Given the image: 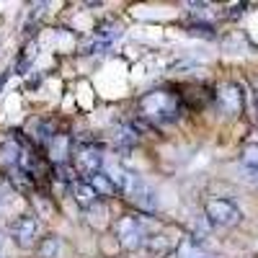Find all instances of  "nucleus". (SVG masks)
<instances>
[{"label":"nucleus","mask_w":258,"mask_h":258,"mask_svg":"<svg viewBox=\"0 0 258 258\" xmlns=\"http://www.w3.org/2000/svg\"><path fill=\"white\" fill-rule=\"evenodd\" d=\"M183 114V96L173 93L168 88H155L140 96L137 101V116L145 119L147 124H170Z\"/></svg>","instance_id":"obj_1"},{"label":"nucleus","mask_w":258,"mask_h":258,"mask_svg":"<svg viewBox=\"0 0 258 258\" xmlns=\"http://www.w3.org/2000/svg\"><path fill=\"white\" fill-rule=\"evenodd\" d=\"M111 178L116 181L119 194H124L129 202H135L142 212H155V209H158L155 191L150 188V183H147L140 173H135V170H126V168H114V170H111Z\"/></svg>","instance_id":"obj_2"},{"label":"nucleus","mask_w":258,"mask_h":258,"mask_svg":"<svg viewBox=\"0 0 258 258\" xmlns=\"http://www.w3.org/2000/svg\"><path fill=\"white\" fill-rule=\"evenodd\" d=\"M114 235L126 250H142L147 238L153 235V225L142 214H126L114 222Z\"/></svg>","instance_id":"obj_3"},{"label":"nucleus","mask_w":258,"mask_h":258,"mask_svg":"<svg viewBox=\"0 0 258 258\" xmlns=\"http://www.w3.org/2000/svg\"><path fill=\"white\" fill-rule=\"evenodd\" d=\"M204 217L212 225H217V227H235V225H240L243 212H240V207L235 204L232 199L212 197V199L204 202Z\"/></svg>","instance_id":"obj_4"},{"label":"nucleus","mask_w":258,"mask_h":258,"mask_svg":"<svg viewBox=\"0 0 258 258\" xmlns=\"http://www.w3.org/2000/svg\"><path fill=\"white\" fill-rule=\"evenodd\" d=\"M70 163H73L75 173H80V178L91 176V173H98V170H103V150H101L98 145H93V142L78 145V147L73 150Z\"/></svg>","instance_id":"obj_5"},{"label":"nucleus","mask_w":258,"mask_h":258,"mask_svg":"<svg viewBox=\"0 0 258 258\" xmlns=\"http://www.w3.org/2000/svg\"><path fill=\"white\" fill-rule=\"evenodd\" d=\"M8 232H11V240L21 250H29V248L41 243V238H39V222H36L34 214H18V217L8 225Z\"/></svg>","instance_id":"obj_6"},{"label":"nucleus","mask_w":258,"mask_h":258,"mask_svg":"<svg viewBox=\"0 0 258 258\" xmlns=\"http://www.w3.org/2000/svg\"><path fill=\"white\" fill-rule=\"evenodd\" d=\"M181 238H178V232L173 230H160V232H153L147 238V243L142 245V253L147 258H165L170 253H176L181 248Z\"/></svg>","instance_id":"obj_7"},{"label":"nucleus","mask_w":258,"mask_h":258,"mask_svg":"<svg viewBox=\"0 0 258 258\" xmlns=\"http://www.w3.org/2000/svg\"><path fill=\"white\" fill-rule=\"evenodd\" d=\"M214 101H217V106L225 114L235 116V114L243 111V88L238 83H222L220 88L214 91Z\"/></svg>","instance_id":"obj_8"},{"label":"nucleus","mask_w":258,"mask_h":258,"mask_svg":"<svg viewBox=\"0 0 258 258\" xmlns=\"http://www.w3.org/2000/svg\"><path fill=\"white\" fill-rule=\"evenodd\" d=\"M70 194H73L75 204H78L80 209H85V212L96 209V207H98V202H101V197L93 191V186H91L88 181H83V178H78V181L70 186Z\"/></svg>","instance_id":"obj_9"},{"label":"nucleus","mask_w":258,"mask_h":258,"mask_svg":"<svg viewBox=\"0 0 258 258\" xmlns=\"http://www.w3.org/2000/svg\"><path fill=\"white\" fill-rule=\"evenodd\" d=\"M83 181H88V183L93 186V191L98 194L101 199H109V197H114V194H119V186H116V181L111 178V173H106V170H98V173L85 176Z\"/></svg>","instance_id":"obj_10"},{"label":"nucleus","mask_w":258,"mask_h":258,"mask_svg":"<svg viewBox=\"0 0 258 258\" xmlns=\"http://www.w3.org/2000/svg\"><path fill=\"white\" fill-rule=\"evenodd\" d=\"M111 135H114V142H116L119 147H132V145H137V140H140L137 126H135V124H129V121L116 124Z\"/></svg>","instance_id":"obj_11"},{"label":"nucleus","mask_w":258,"mask_h":258,"mask_svg":"<svg viewBox=\"0 0 258 258\" xmlns=\"http://www.w3.org/2000/svg\"><path fill=\"white\" fill-rule=\"evenodd\" d=\"M240 165H243V170H245L250 178L258 181V145H248V147L243 150Z\"/></svg>","instance_id":"obj_12"},{"label":"nucleus","mask_w":258,"mask_h":258,"mask_svg":"<svg viewBox=\"0 0 258 258\" xmlns=\"http://www.w3.org/2000/svg\"><path fill=\"white\" fill-rule=\"evenodd\" d=\"M62 250V240L57 238V235H47V238H41L39 243V255L41 258H57Z\"/></svg>","instance_id":"obj_13"},{"label":"nucleus","mask_w":258,"mask_h":258,"mask_svg":"<svg viewBox=\"0 0 258 258\" xmlns=\"http://www.w3.org/2000/svg\"><path fill=\"white\" fill-rule=\"evenodd\" d=\"M176 253H178V258H207V253L202 248H197V243H194V240H183Z\"/></svg>","instance_id":"obj_14"},{"label":"nucleus","mask_w":258,"mask_h":258,"mask_svg":"<svg viewBox=\"0 0 258 258\" xmlns=\"http://www.w3.org/2000/svg\"><path fill=\"white\" fill-rule=\"evenodd\" d=\"M3 245H6V238H3V235H0V253H3Z\"/></svg>","instance_id":"obj_15"}]
</instances>
